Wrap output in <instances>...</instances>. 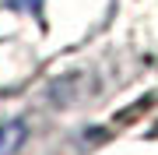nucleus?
Masks as SVG:
<instances>
[{
  "label": "nucleus",
  "mask_w": 158,
  "mask_h": 155,
  "mask_svg": "<svg viewBox=\"0 0 158 155\" xmlns=\"http://www.w3.org/2000/svg\"><path fill=\"white\" fill-rule=\"evenodd\" d=\"M25 138V123H7L0 127V155H11Z\"/></svg>",
  "instance_id": "f257e3e1"
}]
</instances>
